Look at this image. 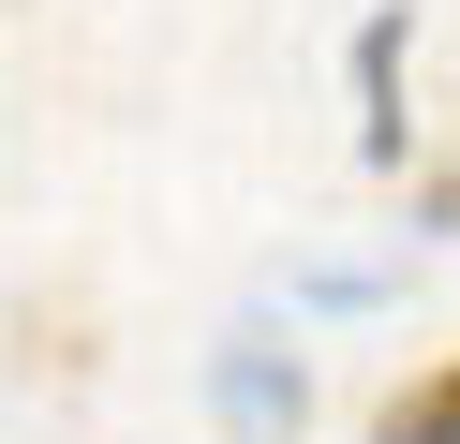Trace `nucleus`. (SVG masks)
Here are the masks:
<instances>
[{"instance_id": "obj_1", "label": "nucleus", "mask_w": 460, "mask_h": 444, "mask_svg": "<svg viewBox=\"0 0 460 444\" xmlns=\"http://www.w3.org/2000/svg\"><path fill=\"white\" fill-rule=\"evenodd\" d=\"M401 45H416V15L371 0L357 15V163H401V148H416V118H401Z\"/></svg>"}, {"instance_id": "obj_2", "label": "nucleus", "mask_w": 460, "mask_h": 444, "mask_svg": "<svg viewBox=\"0 0 460 444\" xmlns=\"http://www.w3.org/2000/svg\"><path fill=\"white\" fill-rule=\"evenodd\" d=\"M208 385H223V414H238V430H297V414H312V385H297V355H282V341H223Z\"/></svg>"}, {"instance_id": "obj_3", "label": "nucleus", "mask_w": 460, "mask_h": 444, "mask_svg": "<svg viewBox=\"0 0 460 444\" xmlns=\"http://www.w3.org/2000/svg\"><path fill=\"white\" fill-rule=\"evenodd\" d=\"M371 444H460V355H430V370H401L386 400H371Z\"/></svg>"}]
</instances>
